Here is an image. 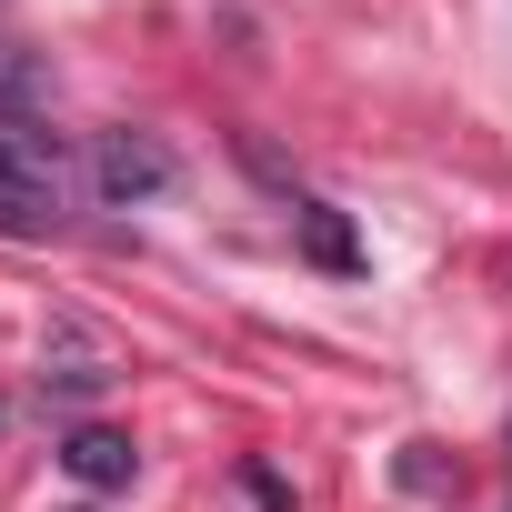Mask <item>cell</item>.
Instances as JSON below:
<instances>
[{
    "label": "cell",
    "instance_id": "cell-2",
    "mask_svg": "<svg viewBox=\"0 0 512 512\" xmlns=\"http://www.w3.org/2000/svg\"><path fill=\"white\" fill-rule=\"evenodd\" d=\"M161 181H171V161H161L151 141H131V131H111V141H101V191H111V201L161 191Z\"/></svg>",
    "mask_w": 512,
    "mask_h": 512
},
{
    "label": "cell",
    "instance_id": "cell-3",
    "mask_svg": "<svg viewBox=\"0 0 512 512\" xmlns=\"http://www.w3.org/2000/svg\"><path fill=\"white\" fill-rule=\"evenodd\" d=\"M292 231H302V251H312L322 272H352V262H362V241H352V221H342L332 201H292Z\"/></svg>",
    "mask_w": 512,
    "mask_h": 512
},
{
    "label": "cell",
    "instance_id": "cell-1",
    "mask_svg": "<svg viewBox=\"0 0 512 512\" xmlns=\"http://www.w3.org/2000/svg\"><path fill=\"white\" fill-rule=\"evenodd\" d=\"M61 221V141L31 121H0V231L31 241Z\"/></svg>",
    "mask_w": 512,
    "mask_h": 512
},
{
    "label": "cell",
    "instance_id": "cell-4",
    "mask_svg": "<svg viewBox=\"0 0 512 512\" xmlns=\"http://www.w3.org/2000/svg\"><path fill=\"white\" fill-rule=\"evenodd\" d=\"M61 462H71L91 492H121V482H131V442H121V432H71Z\"/></svg>",
    "mask_w": 512,
    "mask_h": 512
}]
</instances>
